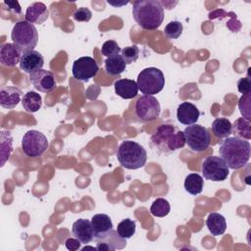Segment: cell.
Wrapping results in <instances>:
<instances>
[{
    "mask_svg": "<svg viewBox=\"0 0 251 251\" xmlns=\"http://www.w3.org/2000/svg\"><path fill=\"white\" fill-rule=\"evenodd\" d=\"M136 82L142 94L153 96L163 90L165 86V76L161 70L155 67H149L138 74Z\"/></svg>",
    "mask_w": 251,
    "mask_h": 251,
    "instance_id": "6",
    "label": "cell"
},
{
    "mask_svg": "<svg viewBox=\"0 0 251 251\" xmlns=\"http://www.w3.org/2000/svg\"><path fill=\"white\" fill-rule=\"evenodd\" d=\"M202 174L206 179L212 181H223L228 174V167L221 157L209 156L202 163Z\"/></svg>",
    "mask_w": 251,
    "mask_h": 251,
    "instance_id": "9",
    "label": "cell"
},
{
    "mask_svg": "<svg viewBox=\"0 0 251 251\" xmlns=\"http://www.w3.org/2000/svg\"><path fill=\"white\" fill-rule=\"evenodd\" d=\"M19 64H20L21 70L30 75L31 73L42 69L44 65V59H43V56L38 51L30 50V51L23 52V55Z\"/></svg>",
    "mask_w": 251,
    "mask_h": 251,
    "instance_id": "13",
    "label": "cell"
},
{
    "mask_svg": "<svg viewBox=\"0 0 251 251\" xmlns=\"http://www.w3.org/2000/svg\"><path fill=\"white\" fill-rule=\"evenodd\" d=\"M72 234L81 243L87 244L94 239V230L91 222L86 219H78L73 224Z\"/></svg>",
    "mask_w": 251,
    "mask_h": 251,
    "instance_id": "15",
    "label": "cell"
},
{
    "mask_svg": "<svg viewBox=\"0 0 251 251\" xmlns=\"http://www.w3.org/2000/svg\"><path fill=\"white\" fill-rule=\"evenodd\" d=\"M184 188L191 195L200 194L204 187L203 177L198 174H189L184 179Z\"/></svg>",
    "mask_w": 251,
    "mask_h": 251,
    "instance_id": "26",
    "label": "cell"
},
{
    "mask_svg": "<svg viewBox=\"0 0 251 251\" xmlns=\"http://www.w3.org/2000/svg\"><path fill=\"white\" fill-rule=\"evenodd\" d=\"M3 4L8 5V7H9L8 9L10 11H12L14 14H21L22 13L21 7H20V5L17 1H4Z\"/></svg>",
    "mask_w": 251,
    "mask_h": 251,
    "instance_id": "38",
    "label": "cell"
},
{
    "mask_svg": "<svg viewBox=\"0 0 251 251\" xmlns=\"http://www.w3.org/2000/svg\"><path fill=\"white\" fill-rule=\"evenodd\" d=\"M115 92L124 99H132L138 93L137 82L129 78H121L115 81Z\"/></svg>",
    "mask_w": 251,
    "mask_h": 251,
    "instance_id": "21",
    "label": "cell"
},
{
    "mask_svg": "<svg viewBox=\"0 0 251 251\" xmlns=\"http://www.w3.org/2000/svg\"><path fill=\"white\" fill-rule=\"evenodd\" d=\"M206 226L214 236L222 235L226 229V222L225 217L219 213L209 214L206 220Z\"/></svg>",
    "mask_w": 251,
    "mask_h": 251,
    "instance_id": "22",
    "label": "cell"
},
{
    "mask_svg": "<svg viewBox=\"0 0 251 251\" xmlns=\"http://www.w3.org/2000/svg\"><path fill=\"white\" fill-rule=\"evenodd\" d=\"M99 71V66L96 61L88 56L80 57L76 59L72 68L73 76L81 81H87L94 77Z\"/></svg>",
    "mask_w": 251,
    "mask_h": 251,
    "instance_id": "11",
    "label": "cell"
},
{
    "mask_svg": "<svg viewBox=\"0 0 251 251\" xmlns=\"http://www.w3.org/2000/svg\"><path fill=\"white\" fill-rule=\"evenodd\" d=\"M135 227H136V226H135L134 221H132L130 219H125L119 223L116 230L122 238L128 239L134 235Z\"/></svg>",
    "mask_w": 251,
    "mask_h": 251,
    "instance_id": "30",
    "label": "cell"
},
{
    "mask_svg": "<svg viewBox=\"0 0 251 251\" xmlns=\"http://www.w3.org/2000/svg\"><path fill=\"white\" fill-rule=\"evenodd\" d=\"M110 5H113L115 7H119V6H123V5H126L128 3V1L126 2H123V3H115V2H112V1H107Z\"/></svg>",
    "mask_w": 251,
    "mask_h": 251,
    "instance_id": "39",
    "label": "cell"
},
{
    "mask_svg": "<svg viewBox=\"0 0 251 251\" xmlns=\"http://www.w3.org/2000/svg\"><path fill=\"white\" fill-rule=\"evenodd\" d=\"M183 133L185 143L194 152H203L210 145V133L208 132L207 128L201 125H190L184 128Z\"/></svg>",
    "mask_w": 251,
    "mask_h": 251,
    "instance_id": "7",
    "label": "cell"
},
{
    "mask_svg": "<svg viewBox=\"0 0 251 251\" xmlns=\"http://www.w3.org/2000/svg\"><path fill=\"white\" fill-rule=\"evenodd\" d=\"M49 17V11L42 2H34L30 4L25 11V21L30 24L41 25Z\"/></svg>",
    "mask_w": 251,
    "mask_h": 251,
    "instance_id": "19",
    "label": "cell"
},
{
    "mask_svg": "<svg viewBox=\"0 0 251 251\" xmlns=\"http://www.w3.org/2000/svg\"><path fill=\"white\" fill-rule=\"evenodd\" d=\"M23 92L13 85H5L0 88V105L5 109L15 108L21 101Z\"/></svg>",
    "mask_w": 251,
    "mask_h": 251,
    "instance_id": "18",
    "label": "cell"
},
{
    "mask_svg": "<svg viewBox=\"0 0 251 251\" xmlns=\"http://www.w3.org/2000/svg\"><path fill=\"white\" fill-rule=\"evenodd\" d=\"M132 16L143 29L153 30L164 21V8L157 0H137L133 2Z\"/></svg>",
    "mask_w": 251,
    "mask_h": 251,
    "instance_id": "2",
    "label": "cell"
},
{
    "mask_svg": "<svg viewBox=\"0 0 251 251\" xmlns=\"http://www.w3.org/2000/svg\"><path fill=\"white\" fill-rule=\"evenodd\" d=\"M105 71L110 75H121L126 67V64L120 54L108 57L105 60Z\"/></svg>",
    "mask_w": 251,
    "mask_h": 251,
    "instance_id": "23",
    "label": "cell"
},
{
    "mask_svg": "<svg viewBox=\"0 0 251 251\" xmlns=\"http://www.w3.org/2000/svg\"><path fill=\"white\" fill-rule=\"evenodd\" d=\"M238 108L243 118L250 120V93L244 94L240 97L238 101Z\"/></svg>",
    "mask_w": 251,
    "mask_h": 251,
    "instance_id": "34",
    "label": "cell"
},
{
    "mask_svg": "<svg viewBox=\"0 0 251 251\" xmlns=\"http://www.w3.org/2000/svg\"><path fill=\"white\" fill-rule=\"evenodd\" d=\"M23 52L15 43H5L0 49V63L2 67L13 68L20 63Z\"/></svg>",
    "mask_w": 251,
    "mask_h": 251,
    "instance_id": "14",
    "label": "cell"
},
{
    "mask_svg": "<svg viewBox=\"0 0 251 251\" xmlns=\"http://www.w3.org/2000/svg\"><path fill=\"white\" fill-rule=\"evenodd\" d=\"M121 52V48L119 44L115 40H107L106 42L103 43L102 48H101V53L102 55L108 57L117 55Z\"/></svg>",
    "mask_w": 251,
    "mask_h": 251,
    "instance_id": "33",
    "label": "cell"
},
{
    "mask_svg": "<svg viewBox=\"0 0 251 251\" xmlns=\"http://www.w3.org/2000/svg\"><path fill=\"white\" fill-rule=\"evenodd\" d=\"M160 103L154 96L143 95L135 103V115L140 121H154L160 116Z\"/></svg>",
    "mask_w": 251,
    "mask_h": 251,
    "instance_id": "10",
    "label": "cell"
},
{
    "mask_svg": "<svg viewBox=\"0 0 251 251\" xmlns=\"http://www.w3.org/2000/svg\"><path fill=\"white\" fill-rule=\"evenodd\" d=\"M250 120L245 118H238L235 120L231 126V132L234 134L235 137L240 139L249 140L251 138L250 132Z\"/></svg>",
    "mask_w": 251,
    "mask_h": 251,
    "instance_id": "27",
    "label": "cell"
},
{
    "mask_svg": "<svg viewBox=\"0 0 251 251\" xmlns=\"http://www.w3.org/2000/svg\"><path fill=\"white\" fill-rule=\"evenodd\" d=\"M11 39L22 52L30 51L38 42V32L34 25L26 21H20L12 28Z\"/></svg>",
    "mask_w": 251,
    "mask_h": 251,
    "instance_id": "5",
    "label": "cell"
},
{
    "mask_svg": "<svg viewBox=\"0 0 251 251\" xmlns=\"http://www.w3.org/2000/svg\"><path fill=\"white\" fill-rule=\"evenodd\" d=\"M96 249L99 251H114L117 249H124L126 245V239L122 238L117 230L112 229L102 238L96 239Z\"/></svg>",
    "mask_w": 251,
    "mask_h": 251,
    "instance_id": "16",
    "label": "cell"
},
{
    "mask_svg": "<svg viewBox=\"0 0 251 251\" xmlns=\"http://www.w3.org/2000/svg\"><path fill=\"white\" fill-rule=\"evenodd\" d=\"M80 244H81V242L78 239H76L75 237H70L65 241V245H66L67 249H69L71 251L80 249Z\"/></svg>",
    "mask_w": 251,
    "mask_h": 251,
    "instance_id": "37",
    "label": "cell"
},
{
    "mask_svg": "<svg viewBox=\"0 0 251 251\" xmlns=\"http://www.w3.org/2000/svg\"><path fill=\"white\" fill-rule=\"evenodd\" d=\"M0 154H1V167L9 160L13 151V137L9 130H2L0 133Z\"/></svg>",
    "mask_w": 251,
    "mask_h": 251,
    "instance_id": "24",
    "label": "cell"
},
{
    "mask_svg": "<svg viewBox=\"0 0 251 251\" xmlns=\"http://www.w3.org/2000/svg\"><path fill=\"white\" fill-rule=\"evenodd\" d=\"M250 87H251V81L249 78V75L247 77H241L237 81V90L244 94L250 93Z\"/></svg>",
    "mask_w": 251,
    "mask_h": 251,
    "instance_id": "36",
    "label": "cell"
},
{
    "mask_svg": "<svg viewBox=\"0 0 251 251\" xmlns=\"http://www.w3.org/2000/svg\"><path fill=\"white\" fill-rule=\"evenodd\" d=\"M92 17L91 11L86 7H80L73 15V18L77 22H88Z\"/></svg>",
    "mask_w": 251,
    "mask_h": 251,
    "instance_id": "35",
    "label": "cell"
},
{
    "mask_svg": "<svg viewBox=\"0 0 251 251\" xmlns=\"http://www.w3.org/2000/svg\"><path fill=\"white\" fill-rule=\"evenodd\" d=\"M212 131L218 138L228 137L231 133V123L226 118H218L212 123Z\"/></svg>",
    "mask_w": 251,
    "mask_h": 251,
    "instance_id": "28",
    "label": "cell"
},
{
    "mask_svg": "<svg viewBox=\"0 0 251 251\" xmlns=\"http://www.w3.org/2000/svg\"><path fill=\"white\" fill-rule=\"evenodd\" d=\"M182 30H183V26L180 22L172 21L165 26L164 33L170 39H176L180 36V34L182 33Z\"/></svg>",
    "mask_w": 251,
    "mask_h": 251,
    "instance_id": "31",
    "label": "cell"
},
{
    "mask_svg": "<svg viewBox=\"0 0 251 251\" xmlns=\"http://www.w3.org/2000/svg\"><path fill=\"white\" fill-rule=\"evenodd\" d=\"M151 141L162 153L172 152L183 148L185 145L183 131L173 125L160 126L151 136Z\"/></svg>",
    "mask_w": 251,
    "mask_h": 251,
    "instance_id": "3",
    "label": "cell"
},
{
    "mask_svg": "<svg viewBox=\"0 0 251 251\" xmlns=\"http://www.w3.org/2000/svg\"><path fill=\"white\" fill-rule=\"evenodd\" d=\"M29 79L34 88L43 93L51 92L57 86L54 75L43 69L31 73L29 75Z\"/></svg>",
    "mask_w": 251,
    "mask_h": 251,
    "instance_id": "12",
    "label": "cell"
},
{
    "mask_svg": "<svg viewBox=\"0 0 251 251\" xmlns=\"http://www.w3.org/2000/svg\"><path fill=\"white\" fill-rule=\"evenodd\" d=\"M171 211V205L168 200L164 198H157L150 207V213L158 218L167 216Z\"/></svg>",
    "mask_w": 251,
    "mask_h": 251,
    "instance_id": "29",
    "label": "cell"
},
{
    "mask_svg": "<svg viewBox=\"0 0 251 251\" xmlns=\"http://www.w3.org/2000/svg\"><path fill=\"white\" fill-rule=\"evenodd\" d=\"M22 105L25 112L35 113L41 108L42 98L37 92L28 91L25 94H24L22 99Z\"/></svg>",
    "mask_w": 251,
    "mask_h": 251,
    "instance_id": "25",
    "label": "cell"
},
{
    "mask_svg": "<svg viewBox=\"0 0 251 251\" xmlns=\"http://www.w3.org/2000/svg\"><path fill=\"white\" fill-rule=\"evenodd\" d=\"M219 153L228 169L238 170L249 162L251 146L248 140L240 139L235 136L226 137L222 142Z\"/></svg>",
    "mask_w": 251,
    "mask_h": 251,
    "instance_id": "1",
    "label": "cell"
},
{
    "mask_svg": "<svg viewBox=\"0 0 251 251\" xmlns=\"http://www.w3.org/2000/svg\"><path fill=\"white\" fill-rule=\"evenodd\" d=\"M90 222L94 230L95 239L102 238L114 229L111 218L106 214H96L91 218Z\"/></svg>",
    "mask_w": 251,
    "mask_h": 251,
    "instance_id": "20",
    "label": "cell"
},
{
    "mask_svg": "<svg viewBox=\"0 0 251 251\" xmlns=\"http://www.w3.org/2000/svg\"><path fill=\"white\" fill-rule=\"evenodd\" d=\"M48 147L47 137L38 130H28L22 138V149L27 157H39Z\"/></svg>",
    "mask_w": 251,
    "mask_h": 251,
    "instance_id": "8",
    "label": "cell"
},
{
    "mask_svg": "<svg viewBox=\"0 0 251 251\" xmlns=\"http://www.w3.org/2000/svg\"><path fill=\"white\" fill-rule=\"evenodd\" d=\"M117 158L122 167L127 170H137L145 166L147 152L143 146L136 141L125 140L117 150Z\"/></svg>",
    "mask_w": 251,
    "mask_h": 251,
    "instance_id": "4",
    "label": "cell"
},
{
    "mask_svg": "<svg viewBox=\"0 0 251 251\" xmlns=\"http://www.w3.org/2000/svg\"><path fill=\"white\" fill-rule=\"evenodd\" d=\"M199 117L200 112L198 108L190 102H182L176 109V119L182 125L190 126L196 124Z\"/></svg>",
    "mask_w": 251,
    "mask_h": 251,
    "instance_id": "17",
    "label": "cell"
},
{
    "mask_svg": "<svg viewBox=\"0 0 251 251\" xmlns=\"http://www.w3.org/2000/svg\"><path fill=\"white\" fill-rule=\"evenodd\" d=\"M121 56L125 60L126 64H132L138 59L139 49L136 45L125 47L123 50H121Z\"/></svg>",
    "mask_w": 251,
    "mask_h": 251,
    "instance_id": "32",
    "label": "cell"
}]
</instances>
